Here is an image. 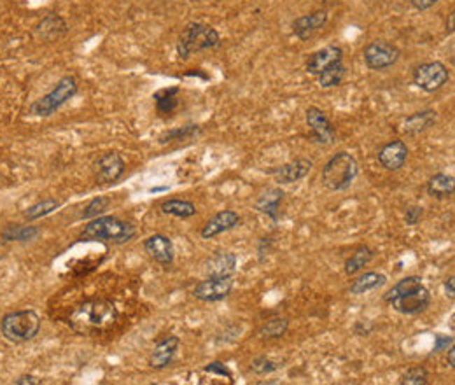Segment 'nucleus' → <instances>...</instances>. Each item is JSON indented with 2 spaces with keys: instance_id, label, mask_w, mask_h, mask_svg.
<instances>
[{
  "instance_id": "1",
  "label": "nucleus",
  "mask_w": 455,
  "mask_h": 385,
  "mask_svg": "<svg viewBox=\"0 0 455 385\" xmlns=\"http://www.w3.org/2000/svg\"><path fill=\"white\" fill-rule=\"evenodd\" d=\"M118 321V308L107 300L84 301L74 308L69 317V324L77 332L104 331Z\"/></svg>"
},
{
  "instance_id": "2",
  "label": "nucleus",
  "mask_w": 455,
  "mask_h": 385,
  "mask_svg": "<svg viewBox=\"0 0 455 385\" xmlns=\"http://www.w3.org/2000/svg\"><path fill=\"white\" fill-rule=\"evenodd\" d=\"M136 234V227L128 220L114 216H98L84 226L80 238L84 240L112 241V244H126Z\"/></svg>"
},
{
  "instance_id": "3",
  "label": "nucleus",
  "mask_w": 455,
  "mask_h": 385,
  "mask_svg": "<svg viewBox=\"0 0 455 385\" xmlns=\"http://www.w3.org/2000/svg\"><path fill=\"white\" fill-rule=\"evenodd\" d=\"M359 174L356 158L349 153H338L324 164L321 174L322 186L329 191H345Z\"/></svg>"
},
{
  "instance_id": "4",
  "label": "nucleus",
  "mask_w": 455,
  "mask_h": 385,
  "mask_svg": "<svg viewBox=\"0 0 455 385\" xmlns=\"http://www.w3.org/2000/svg\"><path fill=\"white\" fill-rule=\"evenodd\" d=\"M0 331L10 343L30 342L41 331V317L34 310L9 312L0 321Z\"/></svg>"
},
{
  "instance_id": "5",
  "label": "nucleus",
  "mask_w": 455,
  "mask_h": 385,
  "mask_svg": "<svg viewBox=\"0 0 455 385\" xmlns=\"http://www.w3.org/2000/svg\"><path fill=\"white\" fill-rule=\"evenodd\" d=\"M220 42L219 34L216 28L205 23H189L182 30L181 37L177 42V55L178 58L188 59L192 52L205 51V49L217 48Z\"/></svg>"
},
{
  "instance_id": "6",
  "label": "nucleus",
  "mask_w": 455,
  "mask_h": 385,
  "mask_svg": "<svg viewBox=\"0 0 455 385\" xmlns=\"http://www.w3.org/2000/svg\"><path fill=\"white\" fill-rule=\"evenodd\" d=\"M77 93V80L72 76H65L56 83V86L49 91L48 94H44L42 98H38L37 102H34L30 107V112L41 118H48V115L55 114L63 104L70 100L74 94Z\"/></svg>"
},
{
  "instance_id": "7",
  "label": "nucleus",
  "mask_w": 455,
  "mask_h": 385,
  "mask_svg": "<svg viewBox=\"0 0 455 385\" xmlns=\"http://www.w3.org/2000/svg\"><path fill=\"white\" fill-rule=\"evenodd\" d=\"M448 80H450V72H448L447 65H443L441 62L420 63L413 70V83L426 93H434V91L441 90Z\"/></svg>"
},
{
  "instance_id": "8",
  "label": "nucleus",
  "mask_w": 455,
  "mask_h": 385,
  "mask_svg": "<svg viewBox=\"0 0 455 385\" xmlns=\"http://www.w3.org/2000/svg\"><path fill=\"white\" fill-rule=\"evenodd\" d=\"M401 56V51L394 44L385 41H374L364 48L363 58L370 70H384L396 65V62Z\"/></svg>"
},
{
  "instance_id": "9",
  "label": "nucleus",
  "mask_w": 455,
  "mask_h": 385,
  "mask_svg": "<svg viewBox=\"0 0 455 385\" xmlns=\"http://www.w3.org/2000/svg\"><path fill=\"white\" fill-rule=\"evenodd\" d=\"M388 304L392 307V310H396L398 314L402 315H416L426 312V308L430 304V294L427 290V287H424V284L413 287L408 293L396 296L388 301Z\"/></svg>"
},
{
  "instance_id": "10",
  "label": "nucleus",
  "mask_w": 455,
  "mask_h": 385,
  "mask_svg": "<svg viewBox=\"0 0 455 385\" xmlns=\"http://www.w3.org/2000/svg\"><path fill=\"white\" fill-rule=\"evenodd\" d=\"M233 289V276H206L205 280L196 284L192 296L203 303H216L230 296Z\"/></svg>"
},
{
  "instance_id": "11",
  "label": "nucleus",
  "mask_w": 455,
  "mask_h": 385,
  "mask_svg": "<svg viewBox=\"0 0 455 385\" xmlns=\"http://www.w3.org/2000/svg\"><path fill=\"white\" fill-rule=\"evenodd\" d=\"M304 119H307V125L312 132V139L315 142L322 144V146H331L335 142V126H332V122L329 121V118L321 108L308 107Z\"/></svg>"
},
{
  "instance_id": "12",
  "label": "nucleus",
  "mask_w": 455,
  "mask_h": 385,
  "mask_svg": "<svg viewBox=\"0 0 455 385\" xmlns=\"http://www.w3.org/2000/svg\"><path fill=\"white\" fill-rule=\"evenodd\" d=\"M100 184H112L125 174V161L118 153H104L93 164Z\"/></svg>"
},
{
  "instance_id": "13",
  "label": "nucleus",
  "mask_w": 455,
  "mask_h": 385,
  "mask_svg": "<svg viewBox=\"0 0 455 385\" xmlns=\"http://www.w3.org/2000/svg\"><path fill=\"white\" fill-rule=\"evenodd\" d=\"M312 167H314V161L308 160V158H296L294 161L273 168L272 175L279 184H293V182L307 177L310 174Z\"/></svg>"
},
{
  "instance_id": "14",
  "label": "nucleus",
  "mask_w": 455,
  "mask_h": 385,
  "mask_svg": "<svg viewBox=\"0 0 455 385\" xmlns=\"http://www.w3.org/2000/svg\"><path fill=\"white\" fill-rule=\"evenodd\" d=\"M144 248H146L147 254H149L154 261L160 262L161 266H170L172 262H174L175 248L167 234H150L149 238L144 240Z\"/></svg>"
},
{
  "instance_id": "15",
  "label": "nucleus",
  "mask_w": 455,
  "mask_h": 385,
  "mask_svg": "<svg viewBox=\"0 0 455 385\" xmlns=\"http://www.w3.org/2000/svg\"><path fill=\"white\" fill-rule=\"evenodd\" d=\"M238 224H240V216L234 210H220V212H217L216 216L206 220L205 226L200 231V237L203 240H210V238L217 237L224 231L233 230Z\"/></svg>"
},
{
  "instance_id": "16",
  "label": "nucleus",
  "mask_w": 455,
  "mask_h": 385,
  "mask_svg": "<svg viewBox=\"0 0 455 385\" xmlns=\"http://www.w3.org/2000/svg\"><path fill=\"white\" fill-rule=\"evenodd\" d=\"M408 158V146L402 140H391L378 150V163L388 172L402 168Z\"/></svg>"
},
{
  "instance_id": "17",
  "label": "nucleus",
  "mask_w": 455,
  "mask_h": 385,
  "mask_svg": "<svg viewBox=\"0 0 455 385\" xmlns=\"http://www.w3.org/2000/svg\"><path fill=\"white\" fill-rule=\"evenodd\" d=\"M178 345H181V340L175 335L164 336L163 340L156 343L154 350L149 356V366L153 370H163V368L170 366V363L174 360L175 352H177Z\"/></svg>"
},
{
  "instance_id": "18",
  "label": "nucleus",
  "mask_w": 455,
  "mask_h": 385,
  "mask_svg": "<svg viewBox=\"0 0 455 385\" xmlns=\"http://www.w3.org/2000/svg\"><path fill=\"white\" fill-rule=\"evenodd\" d=\"M343 51L338 46H326V48L318 49V51L312 52L304 62V69L312 76H318L326 66H329L335 62H342Z\"/></svg>"
},
{
  "instance_id": "19",
  "label": "nucleus",
  "mask_w": 455,
  "mask_h": 385,
  "mask_svg": "<svg viewBox=\"0 0 455 385\" xmlns=\"http://www.w3.org/2000/svg\"><path fill=\"white\" fill-rule=\"evenodd\" d=\"M326 21H328V13L326 10H314L310 14H303V16L296 18L293 21V34L300 41H308L315 31L324 27Z\"/></svg>"
},
{
  "instance_id": "20",
  "label": "nucleus",
  "mask_w": 455,
  "mask_h": 385,
  "mask_svg": "<svg viewBox=\"0 0 455 385\" xmlns=\"http://www.w3.org/2000/svg\"><path fill=\"white\" fill-rule=\"evenodd\" d=\"M206 276H234L237 273V255L233 252H217L205 262Z\"/></svg>"
},
{
  "instance_id": "21",
  "label": "nucleus",
  "mask_w": 455,
  "mask_h": 385,
  "mask_svg": "<svg viewBox=\"0 0 455 385\" xmlns=\"http://www.w3.org/2000/svg\"><path fill=\"white\" fill-rule=\"evenodd\" d=\"M436 111L433 108H426V111H419L415 114L408 115L402 121V133H406L408 136H416L420 133H424L426 130H429L430 126L436 122Z\"/></svg>"
},
{
  "instance_id": "22",
  "label": "nucleus",
  "mask_w": 455,
  "mask_h": 385,
  "mask_svg": "<svg viewBox=\"0 0 455 385\" xmlns=\"http://www.w3.org/2000/svg\"><path fill=\"white\" fill-rule=\"evenodd\" d=\"M282 198H284L282 189L279 188L266 189V191L255 200L254 209L258 210V212L268 216L273 223H276V220H279V206H280V202H282Z\"/></svg>"
},
{
  "instance_id": "23",
  "label": "nucleus",
  "mask_w": 455,
  "mask_h": 385,
  "mask_svg": "<svg viewBox=\"0 0 455 385\" xmlns=\"http://www.w3.org/2000/svg\"><path fill=\"white\" fill-rule=\"evenodd\" d=\"M66 31V23L58 16V14H48L42 18L41 23L35 27V34L41 41H55V38L62 37Z\"/></svg>"
},
{
  "instance_id": "24",
  "label": "nucleus",
  "mask_w": 455,
  "mask_h": 385,
  "mask_svg": "<svg viewBox=\"0 0 455 385\" xmlns=\"http://www.w3.org/2000/svg\"><path fill=\"white\" fill-rule=\"evenodd\" d=\"M454 188H455V181L451 175L448 174H436L427 181V195L433 196L436 200H444L448 196L454 195Z\"/></svg>"
},
{
  "instance_id": "25",
  "label": "nucleus",
  "mask_w": 455,
  "mask_h": 385,
  "mask_svg": "<svg viewBox=\"0 0 455 385\" xmlns=\"http://www.w3.org/2000/svg\"><path fill=\"white\" fill-rule=\"evenodd\" d=\"M385 282H387V276H385L384 273L366 272L360 276H357L356 280H352L349 290L350 294H366L370 293V290H374L378 289V287H382Z\"/></svg>"
},
{
  "instance_id": "26",
  "label": "nucleus",
  "mask_w": 455,
  "mask_h": 385,
  "mask_svg": "<svg viewBox=\"0 0 455 385\" xmlns=\"http://www.w3.org/2000/svg\"><path fill=\"white\" fill-rule=\"evenodd\" d=\"M345 74H346V66L343 65V59L342 62L331 63V65L326 66V69L317 76L318 86L324 88V90L338 86V84L345 79Z\"/></svg>"
},
{
  "instance_id": "27",
  "label": "nucleus",
  "mask_w": 455,
  "mask_h": 385,
  "mask_svg": "<svg viewBox=\"0 0 455 385\" xmlns=\"http://www.w3.org/2000/svg\"><path fill=\"white\" fill-rule=\"evenodd\" d=\"M161 212L178 217V219H188V217L196 216V206L195 203L186 202V200H167L161 203Z\"/></svg>"
},
{
  "instance_id": "28",
  "label": "nucleus",
  "mask_w": 455,
  "mask_h": 385,
  "mask_svg": "<svg viewBox=\"0 0 455 385\" xmlns=\"http://www.w3.org/2000/svg\"><path fill=\"white\" fill-rule=\"evenodd\" d=\"M178 88H164V90L154 93V102H156V111L161 115L170 114L178 105Z\"/></svg>"
},
{
  "instance_id": "29",
  "label": "nucleus",
  "mask_w": 455,
  "mask_h": 385,
  "mask_svg": "<svg viewBox=\"0 0 455 385\" xmlns=\"http://www.w3.org/2000/svg\"><path fill=\"white\" fill-rule=\"evenodd\" d=\"M38 234V227L30 226V224H9L2 231L4 240L9 241H28L34 240Z\"/></svg>"
},
{
  "instance_id": "30",
  "label": "nucleus",
  "mask_w": 455,
  "mask_h": 385,
  "mask_svg": "<svg viewBox=\"0 0 455 385\" xmlns=\"http://www.w3.org/2000/svg\"><path fill=\"white\" fill-rule=\"evenodd\" d=\"M371 259H373V251H371L370 247H366V245H360V247L356 248L354 254L345 261V273L346 275H356L357 272H360V270L371 261Z\"/></svg>"
},
{
  "instance_id": "31",
  "label": "nucleus",
  "mask_w": 455,
  "mask_h": 385,
  "mask_svg": "<svg viewBox=\"0 0 455 385\" xmlns=\"http://www.w3.org/2000/svg\"><path fill=\"white\" fill-rule=\"evenodd\" d=\"M287 328H289V321H287L286 317H275L272 318V321H266L265 324L259 328L258 335L259 338L262 340H276L286 335Z\"/></svg>"
},
{
  "instance_id": "32",
  "label": "nucleus",
  "mask_w": 455,
  "mask_h": 385,
  "mask_svg": "<svg viewBox=\"0 0 455 385\" xmlns=\"http://www.w3.org/2000/svg\"><path fill=\"white\" fill-rule=\"evenodd\" d=\"M56 209H59V202L58 200H52V198H48V200H42V202L35 203V205L28 206L27 212H24V219L27 220H37L41 219V217H46L49 216L51 212H55Z\"/></svg>"
},
{
  "instance_id": "33",
  "label": "nucleus",
  "mask_w": 455,
  "mask_h": 385,
  "mask_svg": "<svg viewBox=\"0 0 455 385\" xmlns=\"http://www.w3.org/2000/svg\"><path fill=\"white\" fill-rule=\"evenodd\" d=\"M420 284H422V279H420V276H416V275L405 276V279H401L398 284H394V286H392L391 289H388L387 293L384 294V301H385V303H388V301H391L392 298L401 296V294L408 293V290H412L413 287L420 286Z\"/></svg>"
},
{
  "instance_id": "34",
  "label": "nucleus",
  "mask_w": 455,
  "mask_h": 385,
  "mask_svg": "<svg viewBox=\"0 0 455 385\" xmlns=\"http://www.w3.org/2000/svg\"><path fill=\"white\" fill-rule=\"evenodd\" d=\"M401 385H427L429 384V371L424 366H415L406 370V373L402 374L401 380H399Z\"/></svg>"
},
{
  "instance_id": "35",
  "label": "nucleus",
  "mask_w": 455,
  "mask_h": 385,
  "mask_svg": "<svg viewBox=\"0 0 455 385\" xmlns=\"http://www.w3.org/2000/svg\"><path fill=\"white\" fill-rule=\"evenodd\" d=\"M198 133H200V128L196 125L182 126V128H175V130H170V132L163 133V135L160 136V142L167 144V142H174V140H186L198 135Z\"/></svg>"
},
{
  "instance_id": "36",
  "label": "nucleus",
  "mask_w": 455,
  "mask_h": 385,
  "mask_svg": "<svg viewBox=\"0 0 455 385\" xmlns=\"http://www.w3.org/2000/svg\"><path fill=\"white\" fill-rule=\"evenodd\" d=\"M248 368H251L252 373L262 377V374H270V373H273V371L280 370V368H282V364H279V363H275V360L268 359L266 356H259V357H255V359H252L251 366H248Z\"/></svg>"
},
{
  "instance_id": "37",
  "label": "nucleus",
  "mask_w": 455,
  "mask_h": 385,
  "mask_svg": "<svg viewBox=\"0 0 455 385\" xmlns=\"http://www.w3.org/2000/svg\"><path fill=\"white\" fill-rule=\"evenodd\" d=\"M108 203H111V200L107 196H97V198H93L88 203L86 209H84L83 219H94V217H98L107 210Z\"/></svg>"
},
{
  "instance_id": "38",
  "label": "nucleus",
  "mask_w": 455,
  "mask_h": 385,
  "mask_svg": "<svg viewBox=\"0 0 455 385\" xmlns=\"http://www.w3.org/2000/svg\"><path fill=\"white\" fill-rule=\"evenodd\" d=\"M424 216V209L420 205H410L405 212V223L408 226H415V224L420 223Z\"/></svg>"
},
{
  "instance_id": "39",
  "label": "nucleus",
  "mask_w": 455,
  "mask_h": 385,
  "mask_svg": "<svg viewBox=\"0 0 455 385\" xmlns=\"http://www.w3.org/2000/svg\"><path fill=\"white\" fill-rule=\"evenodd\" d=\"M203 370H205L206 373L220 374V377H226V378H230V380H233V374H231V371L227 370V366H224L223 363H219V360H214V363L206 364Z\"/></svg>"
},
{
  "instance_id": "40",
  "label": "nucleus",
  "mask_w": 455,
  "mask_h": 385,
  "mask_svg": "<svg viewBox=\"0 0 455 385\" xmlns=\"http://www.w3.org/2000/svg\"><path fill=\"white\" fill-rule=\"evenodd\" d=\"M451 345H454V336L436 335V338H434V349H433V352L438 354V352H441V350L450 349Z\"/></svg>"
},
{
  "instance_id": "41",
  "label": "nucleus",
  "mask_w": 455,
  "mask_h": 385,
  "mask_svg": "<svg viewBox=\"0 0 455 385\" xmlns=\"http://www.w3.org/2000/svg\"><path fill=\"white\" fill-rule=\"evenodd\" d=\"M440 0H410V4H412L413 7H415L416 10H426V9H430V7L434 6V4H438Z\"/></svg>"
},
{
  "instance_id": "42",
  "label": "nucleus",
  "mask_w": 455,
  "mask_h": 385,
  "mask_svg": "<svg viewBox=\"0 0 455 385\" xmlns=\"http://www.w3.org/2000/svg\"><path fill=\"white\" fill-rule=\"evenodd\" d=\"M14 384L16 385H38V384H42V380H38V378L34 377V374H23V377L18 378Z\"/></svg>"
},
{
  "instance_id": "43",
  "label": "nucleus",
  "mask_w": 455,
  "mask_h": 385,
  "mask_svg": "<svg viewBox=\"0 0 455 385\" xmlns=\"http://www.w3.org/2000/svg\"><path fill=\"white\" fill-rule=\"evenodd\" d=\"M443 287H444V294H447V298L454 300L455 298V279L454 276H450V279L444 280Z\"/></svg>"
},
{
  "instance_id": "44",
  "label": "nucleus",
  "mask_w": 455,
  "mask_h": 385,
  "mask_svg": "<svg viewBox=\"0 0 455 385\" xmlns=\"http://www.w3.org/2000/svg\"><path fill=\"white\" fill-rule=\"evenodd\" d=\"M448 354H447V363L450 368H455V346L451 345L450 349H447Z\"/></svg>"
},
{
  "instance_id": "45",
  "label": "nucleus",
  "mask_w": 455,
  "mask_h": 385,
  "mask_svg": "<svg viewBox=\"0 0 455 385\" xmlns=\"http://www.w3.org/2000/svg\"><path fill=\"white\" fill-rule=\"evenodd\" d=\"M454 20H455V16H454V13H450V18H448V21H447V31H454Z\"/></svg>"
}]
</instances>
